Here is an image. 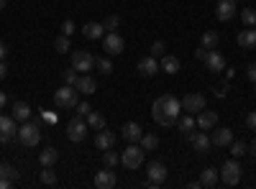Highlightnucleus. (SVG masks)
<instances>
[{"mask_svg": "<svg viewBox=\"0 0 256 189\" xmlns=\"http://www.w3.org/2000/svg\"><path fill=\"white\" fill-rule=\"evenodd\" d=\"M6 3H8V0H0V10H3V8H6Z\"/></svg>", "mask_w": 256, "mask_h": 189, "instance_id": "864d4df0", "label": "nucleus"}, {"mask_svg": "<svg viewBox=\"0 0 256 189\" xmlns=\"http://www.w3.org/2000/svg\"><path fill=\"white\" fill-rule=\"evenodd\" d=\"M246 128L248 131H256V113H248L246 115Z\"/></svg>", "mask_w": 256, "mask_h": 189, "instance_id": "c03bdc74", "label": "nucleus"}, {"mask_svg": "<svg viewBox=\"0 0 256 189\" xmlns=\"http://www.w3.org/2000/svg\"><path fill=\"white\" fill-rule=\"evenodd\" d=\"M77 102H80V90L74 85H64L54 92V105L59 110H72L77 108Z\"/></svg>", "mask_w": 256, "mask_h": 189, "instance_id": "f03ea898", "label": "nucleus"}, {"mask_svg": "<svg viewBox=\"0 0 256 189\" xmlns=\"http://www.w3.org/2000/svg\"><path fill=\"white\" fill-rule=\"evenodd\" d=\"M120 164L126 169H138V166H144V149L136 143H128V149L120 154Z\"/></svg>", "mask_w": 256, "mask_h": 189, "instance_id": "20e7f679", "label": "nucleus"}, {"mask_svg": "<svg viewBox=\"0 0 256 189\" xmlns=\"http://www.w3.org/2000/svg\"><path fill=\"white\" fill-rule=\"evenodd\" d=\"M180 102H182V110H184V113H200V110L208 108V100H205V95H200V92L184 95Z\"/></svg>", "mask_w": 256, "mask_h": 189, "instance_id": "9d476101", "label": "nucleus"}, {"mask_svg": "<svg viewBox=\"0 0 256 189\" xmlns=\"http://www.w3.org/2000/svg\"><path fill=\"white\" fill-rule=\"evenodd\" d=\"M152 115L159 125H164V128H169V125H174L182 115V102L174 97V95H162L154 100L152 105Z\"/></svg>", "mask_w": 256, "mask_h": 189, "instance_id": "f257e3e1", "label": "nucleus"}, {"mask_svg": "<svg viewBox=\"0 0 256 189\" xmlns=\"http://www.w3.org/2000/svg\"><path fill=\"white\" fill-rule=\"evenodd\" d=\"M254 85H256V82H254Z\"/></svg>", "mask_w": 256, "mask_h": 189, "instance_id": "5fc2aeb1", "label": "nucleus"}, {"mask_svg": "<svg viewBox=\"0 0 256 189\" xmlns=\"http://www.w3.org/2000/svg\"><path fill=\"white\" fill-rule=\"evenodd\" d=\"M0 179H18V172H16V166H10V164H0Z\"/></svg>", "mask_w": 256, "mask_h": 189, "instance_id": "473e14b6", "label": "nucleus"}, {"mask_svg": "<svg viewBox=\"0 0 256 189\" xmlns=\"http://www.w3.org/2000/svg\"><path fill=\"white\" fill-rule=\"evenodd\" d=\"M95 187L98 189H113L116 187V174L110 172V166L105 172H98L95 174Z\"/></svg>", "mask_w": 256, "mask_h": 189, "instance_id": "6ab92c4d", "label": "nucleus"}, {"mask_svg": "<svg viewBox=\"0 0 256 189\" xmlns=\"http://www.w3.org/2000/svg\"><path fill=\"white\" fill-rule=\"evenodd\" d=\"M6 54H8V46L3 44V41H0V59H6Z\"/></svg>", "mask_w": 256, "mask_h": 189, "instance_id": "603ef678", "label": "nucleus"}, {"mask_svg": "<svg viewBox=\"0 0 256 189\" xmlns=\"http://www.w3.org/2000/svg\"><path fill=\"white\" fill-rule=\"evenodd\" d=\"M41 184H46V187H52V184H56V174L52 172V166H44V172H41Z\"/></svg>", "mask_w": 256, "mask_h": 189, "instance_id": "c9c22d12", "label": "nucleus"}, {"mask_svg": "<svg viewBox=\"0 0 256 189\" xmlns=\"http://www.w3.org/2000/svg\"><path fill=\"white\" fill-rule=\"evenodd\" d=\"M54 49H56L59 54H67V51L72 49V46H70V36H67V33H62V36L54 41Z\"/></svg>", "mask_w": 256, "mask_h": 189, "instance_id": "72a5a7b5", "label": "nucleus"}, {"mask_svg": "<svg viewBox=\"0 0 256 189\" xmlns=\"http://www.w3.org/2000/svg\"><path fill=\"white\" fill-rule=\"evenodd\" d=\"M62 33H67V36H72V33H74V23H72L70 18H67V20H64V23H62Z\"/></svg>", "mask_w": 256, "mask_h": 189, "instance_id": "79ce46f5", "label": "nucleus"}, {"mask_svg": "<svg viewBox=\"0 0 256 189\" xmlns=\"http://www.w3.org/2000/svg\"><path fill=\"white\" fill-rule=\"evenodd\" d=\"M156 146H159V138H156L154 133H144V136H141V149H144V151H154Z\"/></svg>", "mask_w": 256, "mask_h": 189, "instance_id": "7c9ffc66", "label": "nucleus"}, {"mask_svg": "<svg viewBox=\"0 0 256 189\" xmlns=\"http://www.w3.org/2000/svg\"><path fill=\"white\" fill-rule=\"evenodd\" d=\"M246 154L256 156V138H251V143H246Z\"/></svg>", "mask_w": 256, "mask_h": 189, "instance_id": "49530a36", "label": "nucleus"}, {"mask_svg": "<svg viewBox=\"0 0 256 189\" xmlns=\"http://www.w3.org/2000/svg\"><path fill=\"white\" fill-rule=\"evenodd\" d=\"M95 146H98V149L100 151H108V149H113V146H116V133L113 131H98V136H95Z\"/></svg>", "mask_w": 256, "mask_h": 189, "instance_id": "f3484780", "label": "nucleus"}, {"mask_svg": "<svg viewBox=\"0 0 256 189\" xmlns=\"http://www.w3.org/2000/svg\"><path fill=\"white\" fill-rule=\"evenodd\" d=\"M241 164L236 161V159H228L223 166H220V172H218V179L226 184V187H236L238 182H241Z\"/></svg>", "mask_w": 256, "mask_h": 189, "instance_id": "7ed1b4c3", "label": "nucleus"}, {"mask_svg": "<svg viewBox=\"0 0 256 189\" xmlns=\"http://www.w3.org/2000/svg\"><path fill=\"white\" fill-rule=\"evenodd\" d=\"M18 141L24 143V146H28V149H31V146H38V141H41L38 123H28V120H26V123L18 128Z\"/></svg>", "mask_w": 256, "mask_h": 189, "instance_id": "39448f33", "label": "nucleus"}, {"mask_svg": "<svg viewBox=\"0 0 256 189\" xmlns=\"http://www.w3.org/2000/svg\"><path fill=\"white\" fill-rule=\"evenodd\" d=\"M200 184L202 187H216L218 184V169L216 166H205V169L200 172Z\"/></svg>", "mask_w": 256, "mask_h": 189, "instance_id": "393cba45", "label": "nucleus"}, {"mask_svg": "<svg viewBox=\"0 0 256 189\" xmlns=\"http://www.w3.org/2000/svg\"><path fill=\"white\" fill-rule=\"evenodd\" d=\"M102 31H105V26L98 23V20H90V23H84V26H82V36H84V38H90V41L102 38Z\"/></svg>", "mask_w": 256, "mask_h": 189, "instance_id": "5701e85b", "label": "nucleus"}, {"mask_svg": "<svg viewBox=\"0 0 256 189\" xmlns=\"http://www.w3.org/2000/svg\"><path fill=\"white\" fill-rule=\"evenodd\" d=\"M120 136H123L128 143H136V141H141L144 131H141V125H138V123H126V125H123V131H120Z\"/></svg>", "mask_w": 256, "mask_h": 189, "instance_id": "412c9836", "label": "nucleus"}, {"mask_svg": "<svg viewBox=\"0 0 256 189\" xmlns=\"http://www.w3.org/2000/svg\"><path fill=\"white\" fill-rule=\"evenodd\" d=\"M136 69H138L141 77H154L156 72H162V69H159V61H156L154 56H144V59L138 61V67H136Z\"/></svg>", "mask_w": 256, "mask_h": 189, "instance_id": "dca6fc26", "label": "nucleus"}, {"mask_svg": "<svg viewBox=\"0 0 256 189\" xmlns=\"http://www.w3.org/2000/svg\"><path fill=\"white\" fill-rule=\"evenodd\" d=\"M90 110H92V108H90L88 102H77V115H80V118H82V115H88Z\"/></svg>", "mask_w": 256, "mask_h": 189, "instance_id": "37998d69", "label": "nucleus"}, {"mask_svg": "<svg viewBox=\"0 0 256 189\" xmlns=\"http://www.w3.org/2000/svg\"><path fill=\"white\" fill-rule=\"evenodd\" d=\"M13 179H0V189H10Z\"/></svg>", "mask_w": 256, "mask_h": 189, "instance_id": "8fccbe9b", "label": "nucleus"}, {"mask_svg": "<svg viewBox=\"0 0 256 189\" xmlns=\"http://www.w3.org/2000/svg\"><path fill=\"white\" fill-rule=\"evenodd\" d=\"M6 102H8V95H6V92H0V110L6 108Z\"/></svg>", "mask_w": 256, "mask_h": 189, "instance_id": "3c124183", "label": "nucleus"}, {"mask_svg": "<svg viewBox=\"0 0 256 189\" xmlns=\"http://www.w3.org/2000/svg\"><path fill=\"white\" fill-rule=\"evenodd\" d=\"M123 46H126V41H123L120 33L108 31V36H102V49H105V54H108V56H118V54H123Z\"/></svg>", "mask_w": 256, "mask_h": 189, "instance_id": "0eeeda50", "label": "nucleus"}, {"mask_svg": "<svg viewBox=\"0 0 256 189\" xmlns=\"http://www.w3.org/2000/svg\"><path fill=\"white\" fill-rule=\"evenodd\" d=\"M10 115H13L16 120H20V123H26V120L31 118V108H28V102H16Z\"/></svg>", "mask_w": 256, "mask_h": 189, "instance_id": "bb28decb", "label": "nucleus"}, {"mask_svg": "<svg viewBox=\"0 0 256 189\" xmlns=\"http://www.w3.org/2000/svg\"><path fill=\"white\" fill-rule=\"evenodd\" d=\"M13 138H18L16 118L13 115H0V143H10Z\"/></svg>", "mask_w": 256, "mask_h": 189, "instance_id": "9b49d317", "label": "nucleus"}, {"mask_svg": "<svg viewBox=\"0 0 256 189\" xmlns=\"http://www.w3.org/2000/svg\"><path fill=\"white\" fill-rule=\"evenodd\" d=\"M233 15H236V3H233V0H220V3L216 5V18L220 20V23H228Z\"/></svg>", "mask_w": 256, "mask_h": 189, "instance_id": "4468645a", "label": "nucleus"}, {"mask_svg": "<svg viewBox=\"0 0 256 189\" xmlns=\"http://www.w3.org/2000/svg\"><path fill=\"white\" fill-rule=\"evenodd\" d=\"M67 138L72 143H82L84 138H88V123H84L82 118H72L67 123Z\"/></svg>", "mask_w": 256, "mask_h": 189, "instance_id": "6e6552de", "label": "nucleus"}, {"mask_svg": "<svg viewBox=\"0 0 256 189\" xmlns=\"http://www.w3.org/2000/svg\"><path fill=\"white\" fill-rule=\"evenodd\" d=\"M56 159H59V151H56V149H52V146H46V149L38 154L41 166H54V164H56Z\"/></svg>", "mask_w": 256, "mask_h": 189, "instance_id": "cd10ccee", "label": "nucleus"}, {"mask_svg": "<svg viewBox=\"0 0 256 189\" xmlns=\"http://www.w3.org/2000/svg\"><path fill=\"white\" fill-rule=\"evenodd\" d=\"M218 41H220L218 31H205V33H202V46H205V49H216Z\"/></svg>", "mask_w": 256, "mask_h": 189, "instance_id": "c756f323", "label": "nucleus"}, {"mask_svg": "<svg viewBox=\"0 0 256 189\" xmlns=\"http://www.w3.org/2000/svg\"><path fill=\"white\" fill-rule=\"evenodd\" d=\"M202 61H205V67H208L212 74H218V72H223V69H226V56H223L220 51H212V49H210V51H208V56H205Z\"/></svg>", "mask_w": 256, "mask_h": 189, "instance_id": "f8f14e48", "label": "nucleus"}, {"mask_svg": "<svg viewBox=\"0 0 256 189\" xmlns=\"http://www.w3.org/2000/svg\"><path fill=\"white\" fill-rule=\"evenodd\" d=\"M216 125H218V113L216 110H200L198 113V128L200 131H212V128H216Z\"/></svg>", "mask_w": 256, "mask_h": 189, "instance_id": "ddd939ff", "label": "nucleus"}, {"mask_svg": "<svg viewBox=\"0 0 256 189\" xmlns=\"http://www.w3.org/2000/svg\"><path fill=\"white\" fill-rule=\"evenodd\" d=\"M208 51H210V49H205V46H200V49H198V51H195V56H198V59H200V61H202V59H205V56H208Z\"/></svg>", "mask_w": 256, "mask_h": 189, "instance_id": "09e8293b", "label": "nucleus"}, {"mask_svg": "<svg viewBox=\"0 0 256 189\" xmlns=\"http://www.w3.org/2000/svg\"><path fill=\"white\" fill-rule=\"evenodd\" d=\"M177 125H180V131H182V136H184V138L190 141V138H192V133H195V125H198V120L192 118V113H187V115H180Z\"/></svg>", "mask_w": 256, "mask_h": 189, "instance_id": "aec40b11", "label": "nucleus"}, {"mask_svg": "<svg viewBox=\"0 0 256 189\" xmlns=\"http://www.w3.org/2000/svg\"><path fill=\"white\" fill-rule=\"evenodd\" d=\"M74 87H77L82 95H92V92L98 90V82H95V79L90 77V72H88V74H80V77H77Z\"/></svg>", "mask_w": 256, "mask_h": 189, "instance_id": "a211bd4d", "label": "nucleus"}, {"mask_svg": "<svg viewBox=\"0 0 256 189\" xmlns=\"http://www.w3.org/2000/svg\"><path fill=\"white\" fill-rule=\"evenodd\" d=\"M190 143H192V149H195L198 154H205V151L210 149V136H208L205 131H200V133H192Z\"/></svg>", "mask_w": 256, "mask_h": 189, "instance_id": "4be33fe9", "label": "nucleus"}, {"mask_svg": "<svg viewBox=\"0 0 256 189\" xmlns=\"http://www.w3.org/2000/svg\"><path fill=\"white\" fill-rule=\"evenodd\" d=\"M8 77V67H6V61L0 59V79H6Z\"/></svg>", "mask_w": 256, "mask_h": 189, "instance_id": "de8ad7c7", "label": "nucleus"}, {"mask_svg": "<svg viewBox=\"0 0 256 189\" xmlns=\"http://www.w3.org/2000/svg\"><path fill=\"white\" fill-rule=\"evenodd\" d=\"M118 23H120V18H118V15H108V18L102 20L105 31H116V28H118Z\"/></svg>", "mask_w": 256, "mask_h": 189, "instance_id": "a19ab883", "label": "nucleus"}, {"mask_svg": "<svg viewBox=\"0 0 256 189\" xmlns=\"http://www.w3.org/2000/svg\"><path fill=\"white\" fill-rule=\"evenodd\" d=\"M102 161H105V166H110V169H113V166H116V164L120 161V156H118V154H116L113 149H108V151L102 154Z\"/></svg>", "mask_w": 256, "mask_h": 189, "instance_id": "58836bf2", "label": "nucleus"}, {"mask_svg": "<svg viewBox=\"0 0 256 189\" xmlns=\"http://www.w3.org/2000/svg\"><path fill=\"white\" fill-rule=\"evenodd\" d=\"M210 143L218 146V149H228L233 143V131L230 128H216V133L210 136Z\"/></svg>", "mask_w": 256, "mask_h": 189, "instance_id": "2eb2a0df", "label": "nucleus"}, {"mask_svg": "<svg viewBox=\"0 0 256 189\" xmlns=\"http://www.w3.org/2000/svg\"><path fill=\"white\" fill-rule=\"evenodd\" d=\"M164 54H166V44H164V41H154V44H152V56L162 59Z\"/></svg>", "mask_w": 256, "mask_h": 189, "instance_id": "ea45409f", "label": "nucleus"}, {"mask_svg": "<svg viewBox=\"0 0 256 189\" xmlns=\"http://www.w3.org/2000/svg\"><path fill=\"white\" fill-rule=\"evenodd\" d=\"M77 77H80V72H77L74 67H70V69H64V72H62L64 85H74V82H77Z\"/></svg>", "mask_w": 256, "mask_h": 189, "instance_id": "4c0bfd02", "label": "nucleus"}, {"mask_svg": "<svg viewBox=\"0 0 256 189\" xmlns=\"http://www.w3.org/2000/svg\"><path fill=\"white\" fill-rule=\"evenodd\" d=\"M95 67L100 69V74H105V77H108V74L113 72V61H110L108 56H105V59H95Z\"/></svg>", "mask_w": 256, "mask_h": 189, "instance_id": "f704fd0d", "label": "nucleus"}, {"mask_svg": "<svg viewBox=\"0 0 256 189\" xmlns=\"http://www.w3.org/2000/svg\"><path fill=\"white\" fill-rule=\"evenodd\" d=\"M88 125H90L92 131H102V128H105V118H102L100 113H92V110H90V113H88Z\"/></svg>", "mask_w": 256, "mask_h": 189, "instance_id": "c85d7f7f", "label": "nucleus"}, {"mask_svg": "<svg viewBox=\"0 0 256 189\" xmlns=\"http://www.w3.org/2000/svg\"><path fill=\"white\" fill-rule=\"evenodd\" d=\"M238 46L241 49H256V28H244L238 33Z\"/></svg>", "mask_w": 256, "mask_h": 189, "instance_id": "b1692460", "label": "nucleus"}, {"mask_svg": "<svg viewBox=\"0 0 256 189\" xmlns=\"http://www.w3.org/2000/svg\"><path fill=\"white\" fill-rule=\"evenodd\" d=\"M241 20L246 28H256V10L254 8H244L241 10Z\"/></svg>", "mask_w": 256, "mask_h": 189, "instance_id": "2f4dec72", "label": "nucleus"}, {"mask_svg": "<svg viewBox=\"0 0 256 189\" xmlns=\"http://www.w3.org/2000/svg\"><path fill=\"white\" fill-rule=\"evenodd\" d=\"M244 154H246V143L233 138V143H230V156H233V159H238V156H244Z\"/></svg>", "mask_w": 256, "mask_h": 189, "instance_id": "e433bc0d", "label": "nucleus"}, {"mask_svg": "<svg viewBox=\"0 0 256 189\" xmlns=\"http://www.w3.org/2000/svg\"><path fill=\"white\" fill-rule=\"evenodd\" d=\"M72 67H74L80 74H88V72L95 67V56H92L90 51L80 49V51H74V54H72Z\"/></svg>", "mask_w": 256, "mask_h": 189, "instance_id": "1a4fd4ad", "label": "nucleus"}, {"mask_svg": "<svg viewBox=\"0 0 256 189\" xmlns=\"http://www.w3.org/2000/svg\"><path fill=\"white\" fill-rule=\"evenodd\" d=\"M246 77H248L251 82H256V61H254V64H248V67H246Z\"/></svg>", "mask_w": 256, "mask_h": 189, "instance_id": "a18cd8bd", "label": "nucleus"}, {"mask_svg": "<svg viewBox=\"0 0 256 189\" xmlns=\"http://www.w3.org/2000/svg\"><path fill=\"white\" fill-rule=\"evenodd\" d=\"M159 69H162V72H166V74H177V72H180V59H177V56L164 54V56H162Z\"/></svg>", "mask_w": 256, "mask_h": 189, "instance_id": "a878e982", "label": "nucleus"}, {"mask_svg": "<svg viewBox=\"0 0 256 189\" xmlns=\"http://www.w3.org/2000/svg\"><path fill=\"white\" fill-rule=\"evenodd\" d=\"M146 174H148V179H146V184H148V187H162V184L166 182V177H169L164 161H148Z\"/></svg>", "mask_w": 256, "mask_h": 189, "instance_id": "423d86ee", "label": "nucleus"}]
</instances>
